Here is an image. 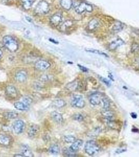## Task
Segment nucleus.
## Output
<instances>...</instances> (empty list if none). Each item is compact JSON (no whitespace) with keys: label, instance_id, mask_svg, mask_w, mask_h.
<instances>
[{"label":"nucleus","instance_id":"f257e3e1","mask_svg":"<svg viewBox=\"0 0 139 157\" xmlns=\"http://www.w3.org/2000/svg\"><path fill=\"white\" fill-rule=\"evenodd\" d=\"M3 43L6 48L12 52H16L19 48V45L16 39L9 35L3 37Z\"/></svg>","mask_w":139,"mask_h":157},{"label":"nucleus","instance_id":"f03ea898","mask_svg":"<svg viewBox=\"0 0 139 157\" xmlns=\"http://www.w3.org/2000/svg\"><path fill=\"white\" fill-rule=\"evenodd\" d=\"M84 149L87 154L90 156H93L99 152L100 148L95 141L91 140L86 143Z\"/></svg>","mask_w":139,"mask_h":157},{"label":"nucleus","instance_id":"7ed1b4c3","mask_svg":"<svg viewBox=\"0 0 139 157\" xmlns=\"http://www.w3.org/2000/svg\"><path fill=\"white\" fill-rule=\"evenodd\" d=\"M50 11V6L49 3L45 0H42L38 3L35 12L37 14H45Z\"/></svg>","mask_w":139,"mask_h":157},{"label":"nucleus","instance_id":"20e7f679","mask_svg":"<svg viewBox=\"0 0 139 157\" xmlns=\"http://www.w3.org/2000/svg\"><path fill=\"white\" fill-rule=\"evenodd\" d=\"M71 105L75 108L83 109L85 106V101L82 96L74 95L71 100Z\"/></svg>","mask_w":139,"mask_h":157},{"label":"nucleus","instance_id":"39448f33","mask_svg":"<svg viewBox=\"0 0 139 157\" xmlns=\"http://www.w3.org/2000/svg\"><path fill=\"white\" fill-rule=\"evenodd\" d=\"M75 11L76 12V13L79 14H82L85 12L91 13L93 11V6L88 3L82 2L77 6V7L75 8Z\"/></svg>","mask_w":139,"mask_h":157},{"label":"nucleus","instance_id":"423d86ee","mask_svg":"<svg viewBox=\"0 0 139 157\" xmlns=\"http://www.w3.org/2000/svg\"><path fill=\"white\" fill-rule=\"evenodd\" d=\"M51 66L50 63L45 60H38L35 64V68L40 71H45L48 69Z\"/></svg>","mask_w":139,"mask_h":157},{"label":"nucleus","instance_id":"0eeeda50","mask_svg":"<svg viewBox=\"0 0 139 157\" xmlns=\"http://www.w3.org/2000/svg\"><path fill=\"white\" fill-rule=\"evenodd\" d=\"M102 94L99 92L94 93L90 97L89 101L91 104L93 105H99L102 100Z\"/></svg>","mask_w":139,"mask_h":157},{"label":"nucleus","instance_id":"6e6552de","mask_svg":"<svg viewBox=\"0 0 139 157\" xmlns=\"http://www.w3.org/2000/svg\"><path fill=\"white\" fill-rule=\"evenodd\" d=\"M62 15L60 13H57L51 16L50 20V23L52 26L57 27L62 22Z\"/></svg>","mask_w":139,"mask_h":157},{"label":"nucleus","instance_id":"1a4fd4ad","mask_svg":"<svg viewBox=\"0 0 139 157\" xmlns=\"http://www.w3.org/2000/svg\"><path fill=\"white\" fill-rule=\"evenodd\" d=\"M25 123L22 120H17L13 125V128L15 133L17 135L23 133L25 128Z\"/></svg>","mask_w":139,"mask_h":157},{"label":"nucleus","instance_id":"9d476101","mask_svg":"<svg viewBox=\"0 0 139 157\" xmlns=\"http://www.w3.org/2000/svg\"><path fill=\"white\" fill-rule=\"evenodd\" d=\"M27 77L28 73L27 71L24 70H21L17 71L15 75V80L20 83L25 82L27 80Z\"/></svg>","mask_w":139,"mask_h":157},{"label":"nucleus","instance_id":"9b49d317","mask_svg":"<svg viewBox=\"0 0 139 157\" xmlns=\"http://www.w3.org/2000/svg\"><path fill=\"white\" fill-rule=\"evenodd\" d=\"M5 94L7 97L11 99H16L18 96L17 90L13 86H8L6 87Z\"/></svg>","mask_w":139,"mask_h":157},{"label":"nucleus","instance_id":"f8f14e48","mask_svg":"<svg viewBox=\"0 0 139 157\" xmlns=\"http://www.w3.org/2000/svg\"><path fill=\"white\" fill-rule=\"evenodd\" d=\"M107 120V124L109 128L114 130H118L121 128V124L118 121L115 119L108 120Z\"/></svg>","mask_w":139,"mask_h":157},{"label":"nucleus","instance_id":"ddd939ff","mask_svg":"<svg viewBox=\"0 0 139 157\" xmlns=\"http://www.w3.org/2000/svg\"><path fill=\"white\" fill-rule=\"evenodd\" d=\"M12 138L8 135L0 134V145L4 146H9L11 144Z\"/></svg>","mask_w":139,"mask_h":157},{"label":"nucleus","instance_id":"4468645a","mask_svg":"<svg viewBox=\"0 0 139 157\" xmlns=\"http://www.w3.org/2000/svg\"><path fill=\"white\" fill-rule=\"evenodd\" d=\"M83 141L81 139H77L74 141V143H72L71 146L70 147L69 149L73 152H76L79 150L81 146H82Z\"/></svg>","mask_w":139,"mask_h":157},{"label":"nucleus","instance_id":"2eb2a0df","mask_svg":"<svg viewBox=\"0 0 139 157\" xmlns=\"http://www.w3.org/2000/svg\"><path fill=\"white\" fill-rule=\"evenodd\" d=\"M125 43L124 41L121 39V38H118L116 40H114L112 41L111 43L109 44V48L111 50H116L117 48L119 47L120 46H122Z\"/></svg>","mask_w":139,"mask_h":157},{"label":"nucleus","instance_id":"dca6fc26","mask_svg":"<svg viewBox=\"0 0 139 157\" xmlns=\"http://www.w3.org/2000/svg\"><path fill=\"white\" fill-rule=\"evenodd\" d=\"M39 131V127L37 125H31L28 131V136L29 138H34Z\"/></svg>","mask_w":139,"mask_h":157},{"label":"nucleus","instance_id":"f3484780","mask_svg":"<svg viewBox=\"0 0 139 157\" xmlns=\"http://www.w3.org/2000/svg\"><path fill=\"white\" fill-rule=\"evenodd\" d=\"M51 117L54 121L58 124H61L63 122L62 115L57 111H52L51 113Z\"/></svg>","mask_w":139,"mask_h":157},{"label":"nucleus","instance_id":"a211bd4d","mask_svg":"<svg viewBox=\"0 0 139 157\" xmlns=\"http://www.w3.org/2000/svg\"><path fill=\"white\" fill-rule=\"evenodd\" d=\"M21 150L22 154H23L24 157H33L34 156L29 146L26 145H24L22 146Z\"/></svg>","mask_w":139,"mask_h":157},{"label":"nucleus","instance_id":"6ab92c4d","mask_svg":"<svg viewBox=\"0 0 139 157\" xmlns=\"http://www.w3.org/2000/svg\"><path fill=\"white\" fill-rule=\"evenodd\" d=\"M14 107L17 110L24 111H27L29 109V106L26 105L23 102H16L14 104Z\"/></svg>","mask_w":139,"mask_h":157},{"label":"nucleus","instance_id":"aec40b11","mask_svg":"<svg viewBox=\"0 0 139 157\" xmlns=\"http://www.w3.org/2000/svg\"><path fill=\"white\" fill-rule=\"evenodd\" d=\"M102 114L104 117H105L106 120L114 119V117H115V113L114 111L110 110V109H106V110L103 109V111H102Z\"/></svg>","mask_w":139,"mask_h":157},{"label":"nucleus","instance_id":"412c9836","mask_svg":"<svg viewBox=\"0 0 139 157\" xmlns=\"http://www.w3.org/2000/svg\"><path fill=\"white\" fill-rule=\"evenodd\" d=\"M60 4L63 9L65 10H70L72 6L73 2L72 0H61Z\"/></svg>","mask_w":139,"mask_h":157},{"label":"nucleus","instance_id":"4be33fe9","mask_svg":"<svg viewBox=\"0 0 139 157\" xmlns=\"http://www.w3.org/2000/svg\"><path fill=\"white\" fill-rule=\"evenodd\" d=\"M23 9L25 10H29L31 9L35 0H21Z\"/></svg>","mask_w":139,"mask_h":157},{"label":"nucleus","instance_id":"5701e85b","mask_svg":"<svg viewBox=\"0 0 139 157\" xmlns=\"http://www.w3.org/2000/svg\"><path fill=\"white\" fill-rule=\"evenodd\" d=\"M99 22L96 19H93L88 23V29L90 31H94L99 26Z\"/></svg>","mask_w":139,"mask_h":157},{"label":"nucleus","instance_id":"b1692460","mask_svg":"<svg viewBox=\"0 0 139 157\" xmlns=\"http://www.w3.org/2000/svg\"><path fill=\"white\" fill-rule=\"evenodd\" d=\"M73 25V22L72 20H66L60 26V29L62 31H65L72 27Z\"/></svg>","mask_w":139,"mask_h":157},{"label":"nucleus","instance_id":"393cba45","mask_svg":"<svg viewBox=\"0 0 139 157\" xmlns=\"http://www.w3.org/2000/svg\"><path fill=\"white\" fill-rule=\"evenodd\" d=\"M59 146L57 144H53L51 145L49 149V152L50 154L54 155H57L59 154L60 152Z\"/></svg>","mask_w":139,"mask_h":157},{"label":"nucleus","instance_id":"a878e982","mask_svg":"<svg viewBox=\"0 0 139 157\" xmlns=\"http://www.w3.org/2000/svg\"><path fill=\"white\" fill-rule=\"evenodd\" d=\"M52 105L56 108H62L66 105V103L64 100L61 99L55 100L52 102Z\"/></svg>","mask_w":139,"mask_h":157},{"label":"nucleus","instance_id":"bb28decb","mask_svg":"<svg viewBox=\"0 0 139 157\" xmlns=\"http://www.w3.org/2000/svg\"><path fill=\"white\" fill-rule=\"evenodd\" d=\"M85 50L86 52H91V53H93L95 54H99L100 56H103L104 57H108V56L107 54H106L105 52H101L99 50H97L95 49H92V48H86L85 49Z\"/></svg>","mask_w":139,"mask_h":157},{"label":"nucleus","instance_id":"cd10ccee","mask_svg":"<svg viewBox=\"0 0 139 157\" xmlns=\"http://www.w3.org/2000/svg\"><path fill=\"white\" fill-rule=\"evenodd\" d=\"M4 116L9 120H13L17 118L18 116V114L17 112L14 111H8L4 113Z\"/></svg>","mask_w":139,"mask_h":157},{"label":"nucleus","instance_id":"c85d7f7f","mask_svg":"<svg viewBox=\"0 0 139 157\" xmlns=\"http://www.w3.org/2000/svg\"><path fill=\"white\" fill-rule=\"evenodd\" d=\"M86 88H87V83L85 81H78L77 90L79 91H86Z\"/></svg>","mask_w":139,"mask_h":157},{"label":"nucleus","instance_id":"c756f323","mask_svg":"<svg viewBox=\"0 0 139 157\" xmlns=\"http://www.w3.org/2000/svg\"><path fill=\"white\" fill-rule=\"evenodd\" d=\"M102 101L103 103V109L106 110L110 109L111 102L109 100H108V98H107L106 97H103Z\"/></svg>","mask_w":139,"mask_h":157},{"label":"nucleus","instance_id":"7c9ffc66","mask_svg":"<svg viewBox=\"0 0 139 157\" xmlns=\"http://www.w3.org/2000/svg\"><path fill=\"white\" fill-rule=\"evenodd\" d=\"M124 27V25L122 23L118 22L117 23L115 24V25H114L113 28V30L115 32H119V31H121L122 29H123Z\"/></svg>","mask_w":139,"mask_h":157},{"label":"nucleus","instance_id":"2f4dec72","mask_svg":"<svg viewBox=\"0 0 139 157\" xmlns=\"http://www.w3.org/2000/svg\"><path fill=\"white\" fill-rule=\"evenodd\" d=\"M64 140L65 141V143H74L75 140H77L75 137L72 135H67L64 137Z\"/></svg>","mask_w":139,"mask_h":157},{"label":"nucleus","instance_id":"473e14b6","mask_svg":"<svg viewBox=\"0 0 139 157\" xmlns=\"http://www.w3.org/2000/svg\"><path fill=\"white\" fill-rule=\"evenodd\" d=\"M77 84H78V82L77 81H74L73 82H72L71 83H68V84L67 85V88L68 90H77Z\"/></svg>","mask_w":139,"mask_h":157},{"label":"nucleus","instance_id":"72a5a7b5","mask_svg":"<svg viewBox=\"0 0 139 157\" xmlns=\"http://www.w3.org/2000/svg\"><path fill=\"white\" fill-rule=\"evenodd\" d=\"M63 154L66 156V157H75L76 156V154L73 152L70 151V150L69 149V148H65L63 150Z\"/></svg>","mask_w":139,"mask_h":157},{"label":"nucleus","instance_id":"f704fd0d","mask_svg":"<svg viewBox=\"0 0 139 157\" xmlns=\"http://www.w3.org/2000/svg\"><path fill=\"white\" fill-rule=\"evenodd\" d=\"M131 51L132 53H136L139 51V45L137 43H134L131 47Z\"/></svg>","mask_w":139,"mask_h":157},{"label":"nucleus","instance_id":"c9c22d12","mask_svg":"<svg viewBox=\"0 0 139 157\" xmlns=\"http://www.w3.org/2000/svg\"><path fill=\"white\" fill-rule=\"evenodd\" d=\"M22 100H23V102L28 106L30 105L31 103L33 102V99H31V97H28V96L24 97Z\"/></svg>","mask_w":139,"mask_h":157},{"label":"nucleus","instance_id":"e433bc0d","mask_svg":"<svg viewBox=\"0 0 139 157\" xmlns=\"http://www.w3.org/2000/svg\"><path fill=\"white\" fill-rule=\"evenodd\" d=\"M73 118L74 120H77L78 122H82L84 120V117L81 114H76L74 115Z\"/></svg>","mask_w":139,"mask_h":157},{"label":"nucleus","instance_id":"4c0bfd02","mask_svg":"<svg viewBox=\"0 0 139 157\" xmlns=\"http://www.w3.org/2000/svg\"><path fill=\"white\" fill-rule=\"evenodd\" d=\"M100 80L102 81L103 83H105V84L107 86H111V82L107 80V79H106L105 77H99Z\"/></svg>","mask_w":139,"mask_h":157},{"label":"nucleus","instance_id":"58836bf2","mask_svg":"<svg viewBox=\"0 0 139 157\" xmlns=\"http://www.w3.org/2000/svg\"><path fill=\"white\" fill-rule=\"evenodd\" d=\"M49 80V77L48 75H43L40 77V81L43 82H46Z\"/></svg>","mask_w":139,"mask_h":157},{"label":"nucleus","instance_id":"ea45409f","mask_svg":"<svg viewBox=\"0 0 139 157\" xmlns=\"http://www.w3.org/2000/svg\"><path fill=\"white\" fill-rule=\"evenodd\" d=\"M78 67H79V69H80L83 72H88V69L87 68H86L85 67L81 66V65H78Z\"/></svg>","mask_w":139,"mask_h":157},{"label":"nucleus","instance_id":"a19ab883","mask_svg":"<svg viewBox=\"0 0 139 157\" xmlns=\"http://www.w3.org/2000/svg\"><path fill=\"white\" fill-rule=\"evenodd\" d=\"M35 89L36 90H40L42 88V85L39 82H36L34 84Z\"/></svg>","mask_w":139,"mask_h":157},{"label":"nucleus","instance_id":"79ce46f5","mask_svg":"<svg viewBox=\"0 0 139 157\" xmlns=\"http://www.w3.org/2000/svg\"><path fill=\"white\" fill-rule=\"evenodd\" d=\"M89 81L91 82V83H92L94 85H96L97 84V81L95 78L93 77H88Z\"/></svg>","mask_w":139,"mask_h":157},{"label":"nucleus","instance_id":"37998d69","mask_svg":"<svg viewBox=\"0 0 139 157\" xmlns=\"http://www.w3.org/2000/svg\"><path fill=\"white\" fill-rule=\"evenodd\" d=\"M126 152V150H125V149H117L116 151V152L117 154H121V153L124 152Z\"/></svg>","mask_w":139,"mask_h":157},{"label":"nucleus","instance_id":"c03bdc74","mask_svg":"<svg viewBox=\"0 0 139 157\" xmlns=\"http://www.w3.org/2000/svg\"><path fill=\"white\" fill-rule=\"evenodd\" d=\"M131 117H132L134 119L136 118H137V114H136V113H131L130 114Z\"/></svg>","mask_w":139,"mask_h":157},{"label":"nucleus","instance_id":"a18cd8bd","mask_svg":"<svg viewBox=\"0 0 139 157\" xmlns=\"http://www.w3.org/2000/svg\"><path fill=\"white\" fill-rule=\"evenodd\" d=\"M108 77L110 78V79L113 80V81H114V77H113V74H111V73H109V74H108Z\"/></svg>","mask_w":139,"mask_h":157},{"label":"nucleus","instance_id":"49530a36","mask_svg":"<svg viewBox=\"0 0 139 157\" xmlns=\"http://www.w3.org/2000/svg\"><path fill=\"white\" fill-rule=\"evenodd\" d=\"M14 157H24L22 154H15Z\"/></svg>","mask_w":139,"mask_h":157},{"label":"nucleus","instance_id":"de8ad7c7","mask_svg":"<svg viewBox=\"0 0 139 157\" xmlns=\"http://www.w3.org/2000/svg\"><path fill=\"white\" fill-rule=\"evenodd\" d=\"M2 56H3V52L1 50V49H0V59L2 57Z\"/></svg>","mask_w":139,"mask_h":157},{"label":"nucleus","instance_id":"09e8293b","mask_svg":"<svg viewBox=\"0 0 139 157\" xmlns=\"http://www.w3.org/2000/svg\"><path fill=\"white\" fill-rule=\"evenodd\" d=\"M132 131H134V132H138L139 131V129L137 128H133Z\"/></svg>","mask_w":139,"mask_h":157},{"label":"nucleus","instance_id":"8fccbe9b","mask_svg":"<svg viewBox=\"0 0 139 157\" xmlns=\"http://www.w3.org/2000/svg\"><path fill=\"white\" fill-rule=\"evenodd\" d=\"M138 70H139V68H138Z\"/></svg>","mask_w":139,"mask_h":157}]
</instances>
